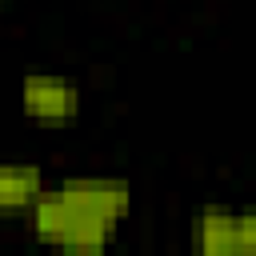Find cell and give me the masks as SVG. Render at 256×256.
<instances>
[{
	"label": "cell",
	"instance_id": "cell-1",
	"mask_svg": "<svg viewBox=\"0 0 256 256\" xmlns=\"http://www.w3.org/2000/svg\"><path fill=\"white\" fill-rule=\"evenodd\" d=\"M56 192L68 200L72 212L92 216V220H104L112 228L128 212V200H132L128 184L124 180H112V176H72V180H60Z\"/></svg>",
	"mask_w": 256,
	"mask_h": 256
},
{
	"label": "cell",
	"instance_id": "cell-2",
	"mask_svg": "<svg viewBox=\"0 0 256 256\" xmlns=\"http://www.w3.org/2000/svg\"><path fill=\"white\" fill-rule=\"evenodd\" d=\"M20 104L24 116L44 120V124H60V120H76L80 112V88L72 80L60 76H24L20 80Z\"/></svg>",
	"mask_w": 256,
	"mask_h": 256
},
{
	"label": "cell",
	"instance_id": "cell-3",
	"mask_svg": "<svg viewBox=\"0 0 256 256\" xmlns=\"http://www.w3.org/2000/svg\"><path fill=\"white\" fill-rule=\"evenodd\" d=\"M192 256H240L236 248V212L208 204L192 224Z\"/></svg>",
	"mask_w": 256,
	"mask_h": 256
},
{
	"label": "cell",
	"instance_id": "cell-4",
	"mask_svg": "<svg viewBox=\"0 0 256 256\" xmlns=\"http://www.w3.org/2000/svg\"><path fill=\"white\" fill-rule=\"evenodd\" d=\"M44 196V176L36 164H0V212H32Z\"/></svg>",
	"mask_w": 256,
	"mask_h": 256
},
{
	"label": "cell",
	"instance_id": "cell-5",
	"mask_svg": "<svg viewBox=\"0 0 256 256\" xmlns=\"http://www.w3.org/2000/svg\"><path fill=\"white\" fill-rule=\"evenodd\" d=\"M72 224H76V212L68 208V200H64L60 192H44V196L32 204V232H36V240L64 248Z\"/></svg>",
	"mask_w": 256,
	"mask_h": 256
},
{
	"label": "cell",
	"instance_id": "cell-6",
	"mask_svg": "<svg viewBox=\"0 0 256 256\" xmlns=\"http://www.w3.org/2000/svg\"><path fill=\"white\" fill-rule=\"evenodd\" d=\"M108 240H112V224L76 212V224H72V232L64 240V252L68 256H104L108 252Z\"/></svg>",
	"mask_w": 256,
	"mask_h": 256
},
{
	"label": "cell",
	"instance_id": "cell-7",
	"mask_svg": "<svg viewBox=\"0 0 256 256\" xmlns=\"http://www.w3.org/2000/svg\"><path fill=\"white\" fill-rule=\"evenodd\" d=\"M236 248L240 256H256V208L236 212Z\"/></svg>",
	"mask_w": 256,
	"mask_h": 256
},
{
	"label": "cell",
	"instance_id": "cell-8",
	"mask_svg": "<svg viewBox=\"0 0 256 256\" xmlns=\"http://www.w3.org/2000/svg\"><path fill=\"white\" fill-rule=\"evenodd\" d=\"M4 4H8V0H0V8H4Z\"/></svg>",
	"mask_w": 256,
	"mask_h": 256
}]
</instances>
